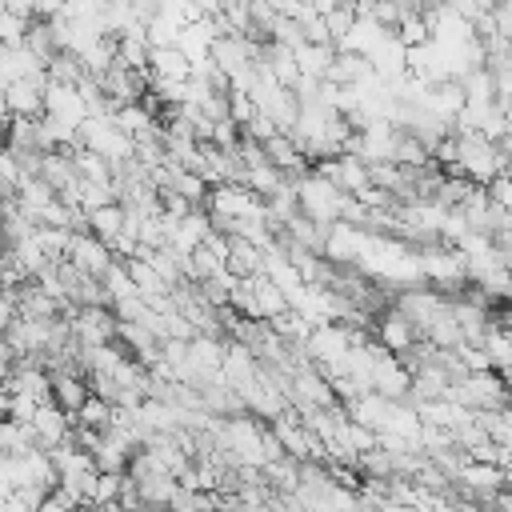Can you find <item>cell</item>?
<instances>
[{"label": "cell", "mask_w": 512, "mask_h": 512, "mask_svg": "<svg viewBox=\"0 0 512 512\" xmlns=\"http://www.w3.org/2000/svg\"><path fill=\"white\" fill-rule=\"evenodd\" d=\"M504 168H508V152L496 140H488L480 132H456V172L452 176H464V180L488 188L496 176H504Z\"/></svg>", "instance_id": "obj_1"}, {"label": "cell", "mask_w": 512, "mask_h": 512, "mask_svg": "<svg viewBox=\"0 0 512 512\" xmlns=\"http://www.w3.org/2000/svg\"><path fill=\"white\" fill-rule=\"evenodd\" d=\"M292 188H296L300 216H308L312 224L328 228V224L344 220V204H348V196H344L332 180H324L320 172H304V176H296V180H292Z\"/></svg>", "instance_id": "obj_2"}, {"label": "cell", "mask_w": 512, "mask_h": 512, "mask_svg": "<svg viewBox=\"0 0 512 512\" xmlns=\"http://www.w3.org/2000/svg\"><path fill=\"white\" fill-rule=\"evenodd\" d=\"M448 400L472 408V412H504L512 408V392H508V380L488 368V372H468L460 376L452 388H448Z\"/></svg>", "instance_id": "obj_3"}, {"label": "cell", "mask_w": 512, "mask_h": 512, "mask_svg": "<svg viewBox=\"0 0 512 512\" xmlns=\"http://www.w3.org/2000/svg\"><path fill=\"white\" fill-rule=\"evenodd\" d=\"M76 140H80V148L104 156L112 168L136 160V140H132L112 116H88V120L76 128Z\"/></svg>", "instance_id": "obj_4"}, {"label": "cell", "mask_w": 512, "mask_h": 512, "mask_svg": "<svg viewBox=\"0 0 512 512\" xmlns=\"http://www.w3.org/2000/svg\"><path fill=\"white\" fill-rule=\"evenodd\" d=\"M372 336H376V344L384 348V352H392V356H408L416 344H420V328L392 304V308H384L376 320H372Z\"/></svg>", "instance_id": "obj_5"}, {"label": "cell", "mask_w": 512, "mask_h": 512, "mask_svg": "<svg viewBox=\"0 0 512 512\" xmlns=\"http://www.w3.org/2000/svg\"><path fill=\"white\" fill-rule=\"evenodd\" d=\"M312 172H320L324 180H332L344 196H360V192L372 184L368 164H364L360 156H352V152H340V156H332V160H320V164H312Z\"/></svg>", "instance_id": "obj_6"}, {"label": "cell", "mask_w": 512, "mask_h": 512, "mask_svg": "<svg viewBox=\"0 0 512 512\" xmlns=\"http://www.w3.org/2000/svg\"><path fill=\"white\" fill-rule=\"evenodd\" d=\"M68 264H76L84 276H104L112 264H116V252L104 244V240H96L92 232H72V244H68V256H64Z\"/></svg>", "instance_id": "obj_7"}, {"label": "cell", "mask_w": 512, "mask_h": 512, "mask_svg": "<svg viewBox=\"0 0 512 512\" xmlns=\"http://www.w3.org/2000/svg\"><path fill=\"white\" fill-rule=\"evenodd\" d=\"M72 336L80 348L112 344L116 340V312L112 308H76L72 312Z\"/></svg>", "instance_id": "obj_8"}, {"label": "cell", "mask_w": 512, "mask_h": 512, "mask_svg": "<svg viewBox=\"0 0 512 512\" xmlns=\"http://www.w3.org/2000/svg\"><path fill=\"white\" fill-rule=\"evenodd\" d=\"M72 428H76V416H68L64 408H56L52 400L40 404L36 420H32V432H36V448L40 452H52V448H64L72 444Z\"/></svg>", "instance_id": "obj_9"}, {"label": "cell", "mask_w": 512, "mask_h": 512, "mask_svg": "<svg viewBox=\"0 0 512 512\" xmlns=\"http://www.w3.org/2000/svg\"><path fill=\"white\" fill-rule=\"evenodd\" d=\"M44 88H48V72H36V76H20L4 88V100H8V112L12 116H28V120H40L44 116Z\"/></svg>", "instance_id": "obj_10"}, {"label": "cell", "mask_w": 512, "mask_h": 512, "mask_svg": "<svg viewBox=\"0 0 512 512\" xmlns=\"http://www.w3.org/2000/svg\"><path fill=\"white\" fill-rule=\"evenodd\" d=\"M44 116H52V120H60V124H68V128H80V124L88 120V108H84L80 88H76V84H56V80H48V88H44Z\"/></svg>", "instance_id": "obj_11"}, {"label": "cell", "mask_w": 512, "mask_h": 512, "mask_svg": "<svg viewBox=\"0 0 512 512\" xmlns=\"http://www.w3.org/2000/svg\"><path fill=\"white\" fill-rule=\"evenodd\" d=\"M148 76H152V88H168V84H188L192 80V60L168 44V48H152L148 56Z\"/></svg>", "instance_id": "obj_12"}, {"label": "cell", "mask_w": 512, "mask_h": 512, "mask_svg": "<svg viewBox=\"0 0 512 512\" xmlns=\"http://www.w3.org/2000/svg\"><path fill=\"white\" fill-rule=\"evenodd\" d=\"M456 484H460L468 496H476V500H488V504H492V496H496V492H504V468H500V464L468 460V464L456 472Z\"/></svg>", "instance_id": "obj_13"}, {"label": "cell", "mask_w": 512, "mask_h": 512, "mask_svg": "<svg viewBox=\"0 0 512 512\" xmlns=\"http://www.w3.org/2000/svg\"><path fill=\"white\" fill-rule=\"evenodd\" d=\"M92 396V384L84 372H52V404L64 408L68 416H76Z\"/></svg>", "instance_id": "obj_14"}, {"label": "cell", "mask_w": 512, "mask_h": 512, "mask_svg": "<svg viewBox=\"0 0 512 512\" xmlns=\"http://www.w3.org/2000/svg\"><path fill=\"white\" fill-rule=\"evenodd\" d=\"M124 224H128V208H124L120 200H108V204H100V208L88 212V232H92L96 240H104L108 248L120 240Z\"/></svg>", "instance_id": "obj_15"}, {"label": "cell", "mask_w": 512, "mask_h": 512, "mask_svg": "<svg viewBox=\"0 0 512 512\" xmlns=\"http://www.w3.org/2000/svg\"><path fill=\"white\" fill-rule=\"evenodd\" d=\"M236 280H252V276H264V248L244 240V236H232L228 244V264H224Z\"/></svg>", "instance_id": "obj_16"}, {"label": "cell", "mask_w": 512, "mask_h": 512, "mask_svg": "<svg viewBox=\"0 0 512 512\" xmlns=\"http://www.w3.org/2000/svg\"><path fill=\"white\" fill-rule=\"evenodd\" d=\"M292 56H296L300 76L328 80V68H332V60H336V44H312V40H304L300 48H292Z\"/></svg>", "instance_id": "obj_17"}, {"label": "cell", "mask_w": 512, "mask_h": 512, "mask_svg": "<svg viewBox=\"0 0 512 512\" xmlns=\"http://www.w3.org/2000/svg\"><path fill=\"white\" fill-rule=\"evenodd\" d=\"M36 448V432L32 424L20 420H0V456H24Z\"/></svg>", "instance_id": "obj_18"}, {"label": "cell", "mask_w": 512, "mask_h": 512, "mask_svg": "<svg viewBox=\"0 0 512 512\" xmlns=\"http://www.w3.org/2000/svg\"><path fill=\"white\" fill-rule=\"evenodd\" d=\"M72 164H76V172H80L84 184L112 188V164H108L104 156H96V152H88V148H76V152H72Z\"/></svg>", "instance_id": "obj_19"}, {"label": "cell", "mask_w": 512, "mask_h": 512, "mask_svg": "<svg viewBox=\"0 0 512 512\" xmlns=\"http://www.w3.org/2000/svg\"><path fill=\"white\" fill-rule=\"evenodd\" d=\"M76 424L104 436V432L116 424V404H108V400H100V396H88V404L76 412Z\"/></svg>", "instance_id": "obj_20"}, {"label": "cell", "mask_w": 512, "mask_h": 512, "mask_svg": "<svg viewBox=\"0 0 512 512\" xmlns=\"http://www.w3.org/2000/svg\"><path fill=\"white\" fill-rule=\"evenodd\" d=\"M24 48L48 68V60L60 52V44H56V36H52V24H48V20H32V28H28V36H24Z\"/></svg>", "instance_id": "obj_21"}, {"label": "cell", "mask_w": 512, "mask_h": 512, "mask_svg": "<svg viewBox=\"0 0 512 512\" xmlns=\"http://www.w3.org/2000/svg\"><path fill=\"white\" fill-rule=\"evenodd\" d=\"M44 72H48V80H56V84H80V80L88 76L84 64H80V56H72V52H56Z\"/></svg>", "instance_id": "obj_22"}, {"label": "cell", "mask_w": 512, "mask_h": 512, "mask_svg": "<svg viewBox=\"0 0 512 512\" xmlns=\"http://www.w3.org/2000/svg\"><path fill=\"white\" fill-rule=\"evenodd\" d=\"M100 284H104V292H108V300H112V304H120V300H128V296H136V284H132V276H128V264H124V260H116V264L100 276Z\"/></svg>", "instance_id": "obj_23"}, {"label": "cell", "mask_w": 512, "mask_h": 512, "mask_svg": "<svg viewBox=\"0 0 512 512\" xmlns=\"http://www.w3.org/2000/svg\"><path fill=\"white\" fill-rule=\"evenodd\" d=\"M28 28H32V20H28V16H16V12H8V8H0V44H8V48H16V44H24V36H28Z\"/></svg>", "instance_id": "obj_24"}, {"label": "cell", "mask_w": 512, "mask_h": 512, "mask_svg": "<svg viewBox=\"0 0 512 512\" xmlns=\"http://www.w3.org/2000/svg\"><path fill=\"white\" fill-rule=\"evenodd\" d=\"M228 116H232L236 128H248V124L256 120V104H252V96H248V92H228Z\"/></svg>", "instance_id": "obj_25"}, {"label": "cell", "mask_w": 512, "mask_h": 512, "mask_svg": "<svg viewBox=\"0 0 512 512\" xmlns=\"http://www.w3.org/2000/svg\"><path fill=\"white\" fill-rule=\"evenodd\" d=\"M44 488H16L12 496H8V508L12 512H40V504H44Z\"/></svg>", "instance_id": "obj_26"}, {"label": "cell", "mask_w": 512, "mask_h": 512, "mask_svg": "<svg viewBox=\"0 0 512 512\" xmlns=\"http://www.w3.org/2000/svg\"><path fill=\"white\" fill-rule=\"evenodd\" d=\"M16 320H20V300H16V288H0V332H8Z\"/></svg>", "instance_id": "obj_27"}, {"label": "cell", "mask_w": 512, "mask_h": 512, "mask_svg": "<svg viewBox=\"0 0 512 512\" xmlns=\"http://www.w3.org/2000/svg\"><path fill=\"white\" fill-rule=\"evenodd\" d=\"M4 8H8V12H16V16L36 20V0H4Z\"/></svg>", "instance_id": "obj_28"}, {"label": "cell", "mask_w": 512, "mask_h": 512, "mask_svg": "<svg viewBox=\"0 0 512 512\" xmlns=\"http://www.w3.org/2000/svg\"><path fill=\"white\" fill-rule=\"evenodd\" d=\"M12 364H16V360H0V392L8 388V376H12Z\"/></svg>", "instance_id": "obj_29"}, {"label": "cell", "mask_w": 512, "mask_h": 512, "mask_svg": "<svg viewBox=\"0 0 512 512\" xmlns=\"http://www.w3.org/2000/svg\"><path fill=\"white\" fill-rule=\"evenodd\" d=\"M0 360H16V352H12L8 340H4V332H0Z\"/></svg>", "instance_id": "obj_30"}, {"label": "cell", "mask_w": 512, "mask_h": 512, "mask_svg": "<svg viewBox=\"0 0 512 512\" xmlns=\"http://www.w3.org/2000/svg\"><path fill=\"white\" fill-rule=\"evenodd\" d=\"M0 512H12V508H8V496H0Z\"/></svg>", "instance_id": "obj_31"}]
</instances>
